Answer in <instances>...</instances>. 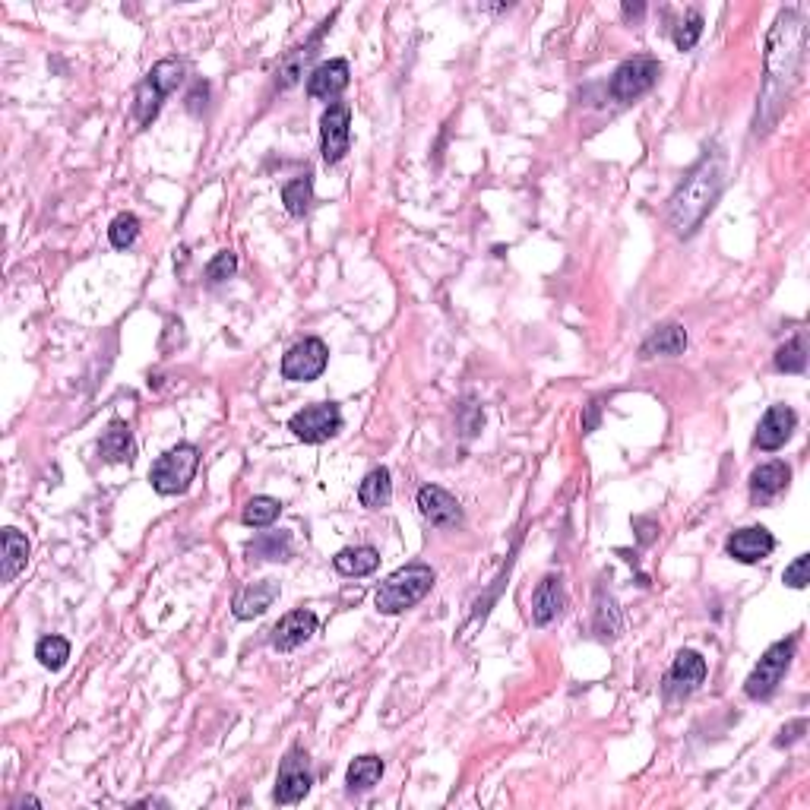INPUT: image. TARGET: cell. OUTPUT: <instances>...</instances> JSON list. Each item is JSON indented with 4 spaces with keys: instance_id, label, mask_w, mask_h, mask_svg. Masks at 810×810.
I'll list each match as a JSON object with an SVG mask.
<instances>
[{
    "instance_id": "obj_5",
    "label": "cell",
    "mask_w": 810,
    "mask_h": 810,
    "mask_svg": "<svg viewBox=\"0 0 810 810\" xmlns=\"http://www.w3.org/2000/svg\"><path fill=\"white\" fill-rule=\"evenodd\" d=\"M200 466V450L194 443H178L165 456H159L149 469V485L156 488L162 497H175L190 488V481L197 475Z\"/></svg>"
},
{
    "instance_id": "obj_26",
    "label": "cell",
    "mask_w": 810,
    "mask_h": 810,
    "mask_svg": "<svg viewBox=\"0 0 810 810\" xmlns=\"http://www.w3.org/2000/svg\"><path fill=\"white\" fill-rule=\"evenodd\" d=\"M333 567L342 576H368L380 567V551L371 545H358V548H342L333 557Z\"/></svg>"
},
{
    "instance_id": "obj_14",
    "label": "cell",
    "mask_w": 810,
    "mask_h": 810,
    "mask_svg": "<svg viewBox=\"0 0 810 810\" xmlns=\"http://www.w3.org/2000/svg\"><path fill=\"white\" fill-rule=\"evenodd\" d=\"M725 551L741 564H760L776 551V538H773V532L763 529V526H747V529L731 532Z\"/></svg>"
},
{
    "instance_id": "obj_21",
    "label": "cell",
    "mask_w": 810,
    "mask_h": 810,
    "mask_svg": "<svg viewBox=\"0 0 810 810\" xmlns=\"http://www.w3.org/2000/svg\"><path fill=\"white\" fill-rule=\"evenodd\" d=\"M684 349H687V330L681 323H665L640 345V358H646V361L659 358V355L678 358V355H684Z\"/></svg>"
},
{
    "instance_id": "obj_23",
    "label": "cell",
    "mask_w": 810,
    "mask_h": 810,
    "mask_svg": "<svg viewBox=\"0 0 810 810\" xmlns=\"http://www.w3.org/2000/svg\"><path fill=\"white\" fill-rule=\"evenodd\" d=\"M358 500L361 507L368 510H383L393 500V478H390V469H371L364 475V481L358 485Z\"/></svg>"
},
{
    "instance_id": "obj_3",
    "label": "cell",
    "mask_w": 810,
    "mask_h": 810,
    "mask_svg": "<svg viewBox=\"0 0 810 810\" xmlns=\"http://www.w3.org/2000/svg\"><path fill=\"white\" fill-rule=\"evenodd\" d=\"M434 580L437 576L428 564H405L380 583V589L374 592V605L380 614H402L415 608L434 589Z\"/></svg>"
},
{
    "instance_id": "obj_15",
    "label": "cell",
    "mask_w": 810,
    "mask_h": 810,
    "mask_svg": "<svg viewBox=\"0 0 810 810\" xmlns=\"http://www.w3.org/2000/svg\"><path fill=\"white\" fill-rule=\"evenodd\" d=\"M795 428H798V415H795V409H788V405H773V409H769V412L760 418L754 443H757L760 450L773 453V450L785 447L788 437L795 434Z\"/></svg>"
},
{
    "instance_id": "obj_20",
    "label": "cell",
    "mask_w": 810,
    "mask_h": 810,
    "mask_svg": "<svg viewBox=\"0 0 810 810\" xmlns=\"http://www.w3.org/2000/svg\"><path fill=\"white\" fill-rule=\"evenodd\" d=\"M564 608V583L561 576H545L538 583L535 595H532V624L535 627H548L557 614Z\"/></svg>"
},
{
    "instance_id": "obj_13",
    "label": "cell",
    "mask_w": 810,
    "mask_h": 810,
    "mask_svg": "<svg viewBox=\"0 0 810 810\" xmlns=\"http://www.w3.org/2000/svg\"><path fill=\"white\" fill-rule=\"evenodd\" d=\"M706 681V659L700 652L693 649H684L678 652V659H674L668 678H665V697H687L693 693L700 684Z\"/></svg>"
},
{
    "instance_id": "obj_2",
    "label": "cell",
    "mask_w": 810,
    "mask_h": 810,
    "mask_svg": "<svg viewBox=\"0 0 810 810\" xmlns=\"http://www.w3.org/2000/svg\"><path fill=\"white\" fill-rule=\"evenodd\" d=\"M804 57V23L795 10L779 13L773 35H769V51H766V92H763V108L776 105L773 114L782 111L792 83L801 70Z\"/></svg>"
},
{
    "instance_id": "obj_22",
    "label": "cell",
    "mask_w": 810,
    "mask_h": 810,
    "mask_svg": "<svg viewBox=\"0 0 810 810\" xmlns=\"http://www.w3.org/2000/svg\"><path fill=\"white\" fill-rule=\"evenodd\" d=\"M99 453L105 462H130L133 453H137V447H133V434H130V424L121 421V418H114L102 440H99Z\"/></svg>"
},
{
    "instance_id": "obj_31",
    "label": "cell",
    "mask_w": 810,
    "mask_h": 810,
    "mask_svg": "<svg viewBox=\"0 0 810 810\" xmlns=\"http://www.w3.org/2000/svg\"><path fill=\"white\" fill-rule=\"evenodd\" d=\"M35 659L42 662L48 671H61L67 665V659H70V643L64 640V636H57V633L42 636L38 646H35Z\"/></svg>"
},
{
    "instance_id": "obj_24",
    "label": "cell",
    "mask_w": 810,
    "mask_h": 810,
    "mask_svg": "<svg viewBox=\"0 0 810 810\" xmlns=\"http://www.w3.org/2000/svg\"><path fill=\"white\" fill-rule=\"evenodd\" d=\"M330 29V19H326L323 23V29L311 38V42L307 45H301V48H295L292 54L285 57V61L279 64V73H276V83H279V89H288V86H295L301 76H304V64L311 61V57L317 54V45H320V35Z\"/></svg>"
},
{
    "instance_id": "obj_12",
    "label": "cell",
    "mask_w": 810,
    "mask_h": 810,
    "mask_svg": "<svg viewBox=\"0 0 810 810\" xmlns=\"http://www.w3.org/2000/svg\"><path fill=\"white\" fill-rule=\"evenodd\" d=\"M418 510H421V516L428 519L434 529H456L462 523L459 500L450 491L437 488V485H424L418 491Z\"/></svg>"
},
{
    "instance_id": "obj_33",
    "label": "cell",
    "mask_w": 810,
    "mask_h": 810,
    "mask_svg": "<svg viewBox=\"0 0 810 810\" xmlns=\"http://www.w3.org/2000/svg\"><path fill=\"white\" fill-rule=\"evenodd\" d=\"M108 238H111V244L118 247V250L133 247V241L140 238V219L133 216V212H121V216L111 222V228H108Z\"/></svg>"
},
{
    "instance_id": "obj_10",
    "label": "cell",
    "mask_w": 810,
    "mask_h": 810,
    "mask_svg": "<svg viewBox=\"0 0 810 810\" xmlns=\"http://www.w3.org/2000/svg\"><path fill=\"white\" fill-rule=\"evenodd\" d=\"M326 361H330V349H326L323 339H301L298 345L285 352L282 358V377L295 380V383H311L326 371Z\"/></svg>"
},
{
    "instance_id": "obj_8",
    "label": "cell",
    "mask_w": 810,
    "mask_h": 810,
    "mask_svg": "<svg viewBox=\"0 0 810 810\" xmlns=\"http://www.w3.org/2000/svg\"><path fill=\"white\" fill-rule=\"evenodd\" d=\"M288 431L304 443H323L342 431V412L336 402H314L292 415Z\"/></svg>"
},
{
    "instance_id": "obj_32",
    "label": "cell",
    "mask_w": 810,
    "mask_h": 810,
    "mask_svg": "<svg viewBox=\"0 0 810 810\" xmlns=\"http://www.w3.org/2000/svg\"><path fill=\"white\" fill-rule=\"evenodd\" d=\"M776 368L782 374H804L807 368V342L804 336H795V339H788L782 349L776 352Z\"/></svg>"
},
{
    "instance_id": "obj_27",
    "label": "cell",
    "mask_w": 810,
    "mask_h": 810,
    "mask_svg": "<svg viewBox=\"0 0 810 810\" xmlns=\"http://www.w3.org/2000/svg\"><path fill=\"white\" fill-rule=\"evenodd\" d=\"M250 561H288L292 557V535L288 532H263L247 545Z\"/></svg>"
},
{
    "instance_id": "obj_41",
    "label": "cell",
    "mask_w": 810,
    "mask_h": 810,
    "mask_svg": "<svg viewBox=\"0 0 810 810\" xmlns=\"http://www.w3.org/2000/svg\"><path fill=\"white\" fill-rule=\"evenodd\" d=\"M643 4H624V16H643Z\"/></svg>"
},
{
    "instance_id": "obj_11",
    "label": "cell",
    "mask_w": 810,
    "mask_h": 810,
    "mask_svg": "<svg viewBox=\"0 0 810 810\" xmlns=\"http://www.w3.org/2000/svg\"><path fill=\"white\" fill-rule=\"evenodd\" d=\"M311 785H314V773H311V763H307V754L301 747H292L276 776V792H273L276 804H298L311 792Z\"/></svg>"
},
{
    "instance_id": "obj_38",
    "label": "cell",
    "mask_w": 810,
    "mask_h": 810,
    "mask_svg": "<svg viewBox=\"0 0 810 810\" xmlns=\"http://www.w3.org/2000/svg\"><path fill=\"white\" fill-rule=\"evenodd\" d=\"M804 731H807V719H795L792 725H785L779 731V738H776V747H792L795 741L804 738Z\"/></svg>"
},
{
    "instance_id": "obj_7",
    "label": "cell",
    "mask_w": 810,
    "mask_h": 810,
    "mask_svg": "<svg viewBox=\"0 0 810 810\" xmlns=\"http://www.w3.org/2000/svg\"><path fill=\"white\" fill-rule=\"evenodd\" d=\"M662 76V64L655 61L649 54H640V57H630L621 67L614 70L611 76V95L617 102H633L646 95L655 83H659Z\"/></svg>"
},
{
    "instance_id": "obj_16",
    "label": "cell",
    "mask_w": 810,
    "mask_h": 810,
    "mask_svg": "<svg viewBox=\"0 0 810 810\" xmlns=\"http://www.w3.org/2000/svg\"><path fill=\"white\" fill-rule=\"evenodd\" d=\"M788 481H792V469H788L785 462L779 459L763 462V466H757L754 475H750V504L769 507L788 488Z\"/></svg>"
},
{
    "instance_id": "obj_4",
    "label": "cell",
    "mask_w": 810,
    "mask_h": 810,
    "mask_svg": "<svg viewBox=\"0 0 810 810\" xmlns=\"http://www.w3.org/2000/svg\"><path fill=\"white\" fill-rule=\"evenodd\" d=\"M181 80H184V61H175V57H165V61H159L146 73V80L137 86V99H133V114H137L140 127H149L156 121L165 95L175 92Z\"/></svg>"
},
{
    "instance_id": "obj_39",
    "label": "cell",
    "mask_w": 810,
    "mask_h": 810,
    "mask_svg": "<svg viewBox=\"0 0 810 810\" xmlns=\"http://www.w3.org/2000/svg\"><path fill=\"white\" fill-rule=\"evenodd\" d=\"M206 99H209V86H206V83H197L194 92L187 95V111H190V114H200V111L206 108Z\"/></svg>"
},
{
    "instance_id": "obj_19",
    "label": "cell",
    "mask_w": 810,
    "mask_h": 810,
    "mask_svg": "<svg viewBox=\"0 0 810 810\" xmlns=\"http://www.w3.org/2000/svg\"><path fill=\"white\" fill-rule=\"evenodd\" d=\"M276 599H279V583L260 580V583L244 586L235 595V605H231V611H235L238 621H254V617H260V614H266L269 608H273Z\"/></svg>"
},
{
    "instance_id": "obj_25",
    "label": "cell",
    "mask_w": 810,
    "mask_h": 810,
    "mask_svg": "<svg viewBox=\"0 0 810 810\" xmlns=\"http://www.w3.org/2000/svg\"><path fill=\"white\" fill-rule=\"evenodd\" d=\"M26 561H29V538L13 526L4 529V567H0V580L13 583L26 570Z\"/></svg>"
},
{
    "instance_id": "obj_34",
    "label": "cell",
    "mask_w": 810,
    "mask_h": 810,
    "mask_svg": "<svg viewBox=\"0 0 810 810\" xmlns=\"http://www.w3.org/2000/svg\"><path fill=\"white\" fill-rule=\"evenodd\" d=\"M595 630H599V636H617V630H621L617 605L614 599H605V595H599V608H595Z\"/></svg>"
},
{
    "instance_id": "obj_40",
    "label": "cell",
    "mask_w": 810,
    "mask_h": 810,
    "mask_svg": "<svg viewBox=\"0 0 810 810\" xmlns=\"http://www.w3.org/2000/svg\"><path fill=\"white\" fill-rule=\"evenodd\" d=\"M599 409L602 405L599 402H589V412H586V421H583V431H595V424H599Z\"/></svg>"
},
{
    "instance_id": "obj_29",
    "label": "cell",
    "mask_w": 810,
    "mask_h": 810,
    "mask_svg": "<svg viewBox=\"0 0 810 810\" xmlns=\"http://www.w3.org/2000/svg\"><path fill=\"white\" fill-rule=\"evenodd\" d=\"M279 513H282V504H279V500L260 494V497H250V500H247V507H244V513H241V519H244V526H250V529H266V526H273V523H276Z\"/></svg>"
},
{
    "instance_id": "obj_36",
    "label": "cell",
    "mask_w": 810,
    "mask_h": 810,
    "mask_svg": "<svg viewBox=\"0 0 810 810\" xmlns=\"http://www.w3.org/2000/svg\"><path fill=\"white\" fill-rule=\"evenodd\" d=\"M700 35H703V16L693 10L687 16V23H681L678 29H674V45H678L681 51H690L693 45L700 42Z\"/></svg>"
},
{
    "instance_id": "obj_17",
    "label": "cell",
    "mask_w": 810,
    "mask_h": 810,
    "mask_svg": "<svg viewBox=\"0 0 810 810\" xmlns=\"http://www.w3.org/2000/svg\"><path fill=\"white\" fill-rule=\"evenodd\" d=\"M314 633H317V614L307 611V608H295L273 627V649L292 652L311 640Z\"/></svg>"
},
{
    "instance_id": "obj_35",
    "label": "cell",
    "mask_w": 810,
    "mask_h": 810,
    "mask_svg": "<svg viewBox=\"0 0 810 810\" xmlns=\"http://www.w3.org/2000/svg\"><path fill=\"white\" fill-rule=\"evenodd\" d=\"M235 269H238V257L231 254V250H219V254L206 263V279H209L212 285H219V282H225V279L235 276Z\"/></svg>"
},
{
    "instance_id": "obj_37",
    "label": "cell",
    "mask_w": 810,
    "mask_h": 810,
    "mask_svg": "<svg viewBox=\"0 0 810 810\" xmlns=\"http://www.w3.org/2000/svg\"><path fill=\"white\" fill-rule=\"evenodd\" d=\"M785 586H792V589H804L807 586V554H798L792 564L785 567Z\"/></svg>"
},
{
    "instance_id": "obj_28",
    "label": "cell",
    "mask_w": 810,
    "mask_h": 810,
    "mask_svg": "<svg viewBox=\"0 0 810 810\" xmlns=\"http://www.w3.org/2000/svg\"><path fill=\"white\" fill-rule=\"evenodd\" d=\"M380 776H383V760L374 754H364L352 760L349 773H345V785H349V792H368V788L380 782Z\"/></svg>"
},
{
    "instance_id": "obj_42",
    "label": "cell",
    "mask_w": 810,
    "mask_h": 810,
    "mask_svg": "<svg viewBox=\"0 0 810 810\" xmlns=\"http://www.w3.org/2000/svg\"><path fill=\"white\" fill-rule=\"evenodd\" d=\"M140 807H168L165 801H159V798H143L140 801Z\"/></svg>"
},
{
    "instance_id": "obj_18",
    "label": "cell",
    "mask_w": 810,
    "mask_h": 810,
    "mask_svg": "<svg viewBox=\"0 0 810 810\" xmlns=\"http://www.w3.org/2000/svg\"><path fill=\"white\" fill-rule=\"evenodd\" d=\"M352 80V70H349V61H323L311 76H307V95L311 99H336L339 92H345Z\"/></svg>"
},
{
    "instance_id": "obj_30",
    "label": "cell",
    "mask_w": 810,
    "mask_h": 810,
    "mask_svg": "<svg viewBox=\"0 0 810 810\" xmlns=\"http://www.w3.org/2000/svg\"><path fill=\"white\" fill-rule=\"evenodd\" d=\"M282 203H285V209L292 212L295 219L307 216V209H311V203H314V181H311V175L288 181L282 187Z\"/></svg>"
},
{
    "instance_id": "obj_6",
    "label": "cell",
    "mask_w": 810,
    "mask_h": 810,
    "mask_svg": "<svg viewBox=\"0 0 810 810\" xmlns=\"http://www.w3.org/2000/svg\"><path fill=\"white\" fill-rule=\"evenodd\" d=\"M795 649H798V636H788V640H779V643H773L763 652V659L757 662V668L750 671L747 681H744V693L750 700H769V697H773V693L779 690V684L785 681V671L795 659Z\"/></svg>"
},
{
    "instance_id": "obj_9",
    "label": "cell",
    "mask_w": 810,
    "mask_h": 810,
    "mask_svg": "<svg viewBox=\"0 0 810 810\" xmlns=\"http://www.w3.org/2000/svg\"><path fill=\"white\" fill-rule=\"evenodd\" d=\"M352 143V108L345 102H333L323 111L320 121V152L326 165H336L345 159Z\"/></svg>"
},
{
    "instance_id": "obj_1",
    "label": "cell",
    "mask_w": 810,
    "mask_h": 810,
    "mask_svg": "<svg viewBox=\"0 0 810 810\" xmlns=\"http://www.w3.org/2000/svg\"><path fill=\"white\" fill-rule=\"evenodd\" d=\"M722 187H725V156L719 149H706L703 159L687 171L684 181L668 200L671 228L678 231L681 238L693 235L709 216V209L716 206Z\"/></svg>"
}]
</instances>
